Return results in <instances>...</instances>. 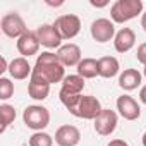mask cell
Segmentation results:
<instances>
[{"instance_id": "cell-1", "label": "cell", "mask_w": 146, "mask_h": 146, "mask_svg": "<svg viewBox=\"0 0 146 146\" xmlns=\"http://www.w3.org/2000/svg\"><path fill=\"white\" fill-rule=\"evenodd\" d=\"M33 70L38 72L40 76H43L50 84L62 83L65 78V67L58 60L57 53H53V52H41L36 57Z\"/></svg>"}, {"instance_id": "cell-2", "label": "cell", "mask_w": 146, "mask_h": 146, "mask_svg": "<svg viewBox=\"0 0 146 146\" xmlns=\"http://www.w3.org/2000/svg\"><path fill=\"white\" fill-rule=\"evenodd\" d=\"M83 90H84V79L79 74H69L64 78L62 88L58 91V98H60L62 105L69 110V113L79 103V100L83 96Z\"/></svg>"}, {"instance_id": "cell-3", "label": "cell", "mask_w": 146, "mask_h": 146, "mask_svg": "<svg viewBox=\"0 0 146 146\" xmlns=\"http://www.w3.org/2000/svg\"><path fill=\"white\" fill-rule=\"evenodd\" d=\"M143 14V2L141 0H117L110 7V17L117 24H124L134 17Z\"/></svg>"}, {"instance_id": "cell-4", "label": "cell", "mask_w": 146, "mask_h": 146, "mask_svg": "<svg viewBox=\"0 0 146 146\" xmlns=\"http://www.w3.org/2000/svg\"><path fill=\"white\" fill-rule=\"evenodd\" d=\"M23 120H24L26 127L33 129L35 132H40L45 127H48V124H50V112L43 105H29L23 112Z\"/></svg>"}, {"instance_id": "cell-5", "label": "cell", "mask_w": 146, "mask_h": 146, "mask_svg": "<svg viewBox=\"0 0 146 146\" xmlns=\"http://www.w3.org/2000/svg\"><path fill=\"white\" fill-rule=\"evenodd\" d=\"M102 110H103V107H102V103H100V100L96 96H93V95H83L81 100H79V103L76 105V108L72 110L70 113L74 115V117H78V119L95 120L100 115Z\"/></svg>"}, {"instance_id": "cell-6", "label": "cell", "mask_w": 146, "mask_h": 146, "mask_svg": "<svg viewBox=\"0 0 146 146\" xmlns=\"http://www.w3.org/2000/svg\"><path fill=\"white\" fill-rule=\"evenodd\" d=\"M0 29H2V33L7 38H16V40H19L28 31L24 19L17 12H7L0 19Z\"/></svg>"}, {"instance_id": "cell-7", "label": "cell", "mask_w": 146, "mask_h": 146, "mask_svg": "<svg viewBox=\"0 0 146 146\" xmlns=\"http://www.w3.org/2000/svg\"><path fill=\"white\" fill-rule=\"evenodd\" d=\"M53 26L62 36V40H72L81 31V19L76 14H64L55 19Z\"/></svg>"}, {"instance_id": "cell-8", "label": "cell", "mask_w": 146, "mask_h": 146, "mask_svg": "<svg viewBox=\"0 0 146 146\" xmlns=\"http://www.w3.org/2000/svg\"><path fill=\"white\" fill-rule=\"evenodd\" d=\"M90 33H91V38L98 43H107L110 40L115 38V23L107 19V17H100V19H95L91 23V28H90Z\"/></svg>"}, {"instance_id": "cell-9", "label": "cell", "mask_w": 146, "mask_h": 146, "mask_svg": "<svg viewBox=\"0 0 146 146\" xmlns=\"http://www.w3.org/2000/svg\"><path fill=\"white\" fill-rule=\"evenodd\" d=\"M93 122H95L93 127H95L96 134H100V136H110V134H113L115 129H117L119 115H117V112H113V110H110V108H103V110L100 112V115H98Z\"/></svg>"}, {"instance_id": "cell-10", "label": "cell", "mask_w": 146, "mask_h": 146, "mask_svg": "<svg viewBox=\"0 0 146 146\" xmlns=\"http://www.w3.org/2000/svg\"><path fill=\"white\" fill-rule=\"evenodd\" d=\"M36 36H38L41 46H45L48 50H52V48H57L58 50L62 46V41H64L53 24H41V26H38Z\"/></svg>"}, {"instance_id": "cell-11", "label": "cell", "mask_w": 146, "mask_h": 146, "mask_svg": "<svg viewBox=\"0 0 146 146\" xmlns=\"http://www.w3.org/2000/svg\"><path fill=\"white\" fill-rule=\"evenodd\" d=\"M50 86H52V84H50L43 76H40L38 72L33 70V74H31V78H29V84H28V95H29L33 100L43 102V100H46L48 95H50Z\"/></svg>"}, {"instance_id": "cell-12", "label": "cell", "mask_w": 146, "mask_h": 146, "mask_svg": "<svg viewBox=\"0 0 146 146\" xmlns=\"http://www.w3.org/2000/svg\"><path fill=\"white\" fill-rule=\"evenodd\" d=\"M117 110H119V115L125 120H137L141 117V107L139 103L129 96V95H122L117 98V103H115Z\"/></svg>"}, {"instance_id": "cell-13", "label": "cell", "mask_w": 146, "mask_h": 146, "mask_svg": "<svg viewBox=\"0 0 146 146\" xmlns=\"http://www.w3.org/2000/svg\"><path fill=\"white\" fill-rule=\"evenodd\" d=\"M57 57H58V60L62 62L64 67H78L79 62L83 60L81 48H79L76 43L62 45V46L57 50Z\"/></svg>"}, {"instance_id": "cell-14", "label": "cell", "mask_w": 146, "mask_h": 146, "mask_svg": "<svg viewBox=\"0 0 146 146\" xmlns=\"http://www.w3.org/2000/svg\"><path fill=\"white\" fill-rule=\"evenodd\" d=\"M81 141V131L76 125H60L55 131V143L58 146H78Z\"/></svg>"}, {"instance_id": "cell-15", "label": "cell", "mask_w": 146, "mask_h": 146, "mask_svg": "<svg viewBox=\"0 0 146 146\" xmlns=\"http://www.w3.org/2000/svg\"><path fill=\"white\" fill-rule=\"evenodd\" d=\"M16 46H17V52H19L24 58H29L31 55H36V53L40 52L41 43H40V40H38V36H36V31H26V33L17 40Z\"/></svg>"}, {"instance_id": "cell-16", "label": "cell", "mask_w": 146, "mask_h": 146, "mask_svg": "<svg viewBox=\"0 0 146 146\" xmlns=\"http://www.w3.org/2000/svg\"><path fill=\"white\" fill-rule=\"evenodd\" d=\"M134 45H136V33H134L131 28H122L120 31L115 33V38H113L115 52H119V53H127L129 50H132Z\"/></svg>"}, {"instance_id": "cell-17", "label": "cell", "mask_w": 146, "mask_h": 146, "mask_svg": "<svg viewBox=\"0 0 146 146\" xmlns=\"http://www.w3.org/2000/svg\"><path fill=\"white\" fill-rule=\"evenodd\" d=\"M9 74H11L12 79L23 81V79H28V76L31 78V74H33V67H31V64H29L28 58L17 57V58H14V60L9 64Z\"/></svg>"}, {"instance_id": "cell-18", "label": "cell", "mask_w": 146, "mask_h": 146, "mask_svg": "<svg viewBox=\"0 0 146 146\" xmlns=\"http://www.w3.org/2000/svg\"><path fill=\"white\" fill-rule=\"evenodd\" d=\"M141 81H143V74L137 69H124V72H120L119 76V86L124 91H132L139 88Z\"/></svg>"}, {"instance_id": "cell-19", "label": "cell", "mask_w": 146, "mask_h": 146, "mask_svg": "<svg viewBox=\"0 0 146 146\" xmlns=\"http://www.w3.org/2000/svg\"><path fill=\"white\" fill-rule=\"evenodd\" d=\"M120 70V64L115 57L108 55V57H102L98 58V74L105 79H110V78H115Z\"/></svg>"}, {"instance_id": "cell-20", "label": "cell", "mask_w": 146, "mask_h": 146, "mask_svg": "<svg viewBox=\"0 0 146 146\" xmlns=\"http://www.w3.org/2000/svg\"><path fill=\"white\" fill-rule=\"evenodd\" d=\"M78 74L83 78V79H93L98 74V60L96 58H91V57H86L79 62L78 65Z\"/></svg>"}, {"instance_id": "cell-21", "label": "cell", "mask_w": 146, "mask_h": 146, "mask_svg": "<svg viewBox=\"0 0 146 146\" xmlns=\"http://www.w3.org/2000/svg\"><path fill=\"white\" fill-rule=\"evenodd\" d=\"M0 115H2V127H0V132H5L7 127L16 120V108L9 103H2L0 105Z\"/></svg>"}, {"instance_id": "cell-22", "label": "cell", "mask_w": 146, "mask_h": 146, "mask_svg": "<svg viewBox=\"0 0 146 146\" xmlns=\"http://www.w3.org/2000/svg\"><path fill=\"white\" fill-rule=\"evenodd\" d=\"M29 146H53V137L45 131L35 132L29 137Z\"/></svg>"}, {"instance_id": "cell-23", "label": "cell", "mask_w": 146, "mask_h": 146, "mask_svg": "<svg viewBox=\"0 0 146 146\" xmlns=\"http://www.w3.org/2000/svg\"><path fill=\"white\" fill-rule=\"evenodd\" d=\"M14 95V83L9 78H0V100H9Z\"/></svg>"}, {"instance_id": "cell-24", "label": "cell", "mask_w": 146, "mask_h": 146, "mask_svg": "<svg viewBox=\"0 0 146 146\" xmlns=\"http://www.w3.org/2000/svg\"><path fill=\"white\" fill-rule=\"evenodd\" d=\"M136 57H137V62H141L143 65H146V41H144V43H141V45L137 46Z\"/></svg>"}, {"instance_id": "cell-25", "label": "cell", "mask_w": 146, "mask_h": 146, "mask_svg": "<svg viewBox=\"0 0 146 146\" xmlns=\"http://www.w3.org/2000/svg\"><path fill=\"white\" fill-rule=\"evenodd\" d=\"M107 146H129V143L124 141V139H112Z\"/></svg>"}, {"instance_id": "cell-26", "label": "cell", "mask_w": 146, "mask_h": 146, "mask_svg": "<svg viewBox=\"0 0 146 146\" xmlns=\"http://www.w3.org/2000/svg\"><path fill=\"white\" fill-rule=\"evenodd\" d=\"M0 64H2V67H0V74H4V72H9V64H7V58H5V57L0 58Z\"/></svg>"}, {"instance_id": "cell-27", "label": "cell", "mask_w": 146, "mask_h": 146, "mask_svg": "<svg viewBox=\"0 0 146 146\" xmlns=\"http://www.w3.org/2000/svg\"><path fill=\"white\" fill-rule=\"evenodd\" d=\"M139 100H141V103H144V105H146V84L139 90Z\"/></svg>"}, {"instance_id": "cell-28", "label": "cell", "mask_w": 146, "mask_h": 146, "mask_svg": "<svg viewBox=\"0 0 146 146\" xmlns=\"http://www.w3.org/2000/svg\"><path fill=\"white\" fill-rule=\"evenodd\" d=\"M141 28L144 29V33H146V12H143L141 14Z\"/></svg>"}, {"instance_id": "cell-29", "label": "cell", "mask_w": 146, "mask_h": 146, "mask_svg": "<svg viewBox=\"0 0 146 146\" xmlns=\"http://www.w3.org/2000/svg\"><path fill=\"white\" fill-rule=\"evenodd\" d=\"M90 4H91L93 7H105V5H107L108 2H100V4H96V2H93V0H91V2H90Z\"/></svg>"}, {"instance_id": "cell-30", "label": "cell", "mask_w": 146, "mask_h": 146, "mask_svg": "<svg viewBox=\"0 0 146 146\" xmlns=\"http://www.w3.org/2000/svg\"><path fill=\"white\" fill-rule=\"evenodd\" d=\"M143 146H146V132L143 134Z\"/></svg>"}, {"instance_id": "cell-31", "label": "cell", "mask_w": 146, "mask_h": 146, "mask_svg": "<svg viewBox=\"0 0 146 146\" xmlns=\"http://www.w3.org/2000/svg\"><path fill=\"white\" fill-rule=\"evenodd\" d=\"M143 76L146 78V65H144V69H143Z\"/></svg>"}]
</instances>
